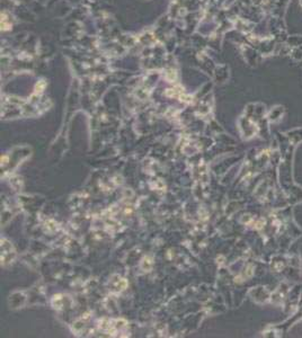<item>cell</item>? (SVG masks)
<instances>
[{"label": "cell", "instance_id": "1", "mask_svg": "<svg viewBox=\"0 0 302 338\" xmlns=\"http://www.w3.org/2000/svg\"><path fill=\"white\" fill-rule=\"evenodd\" d=\"M15 256V251L13 246L9 244L7 240L1 239V264L10 263Z\"/></svg>", "mask_w": 302, "mask_h": 338}]
</instances>
